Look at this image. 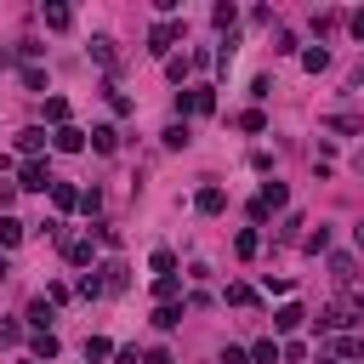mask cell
Wrapping results in <instances>:
<instances>
[{
	"mask_svg": "<svg viewBox=\"0 0 364 364\" xmlns=\"http://www.w3.org/2000/svg\"><path fill=\"white\" fill-rule=\"evenodd\" d=\"M176 324H182V307H171V301L154 307V330H176Z\"/></svg>",
	"mask_w": 364,
	"mask_h": 364,
	"instance_id": "7c38bea8",
	"label": "cell"
},
{
	"mask_svg": "<svg viewBox=\"0 0 364 364\" xmlns=\"http://www.w3.org/2000/svg\"><path fill=\"white\" fill-rule=\"evenodd\" d=\"M23 364H40V358H23Z\"/></svg>",
	"mask_w": 364,
	"mask_h": 364,
	"instance_id": "ee69618b",
	"label": "cell"
},
{
	"mask_svg": "<svg viewBox=\"0 0 364 364\" xmlns=\"http://www.w3.org/2000/svg\"><path fill=\"white\" fill-rule=\"evenodd\" d=\"M256 245H262V239H256V233H250V228H245V233H239V239H233V250H239V256H256Z\"/></svg>",
	"mask_w": 364,
	"mask_h": 364,
	"instance_id": "f546056e",
	"label": "cell"
},
{
	"mask_svg": "<svg viewBox=\"0 0 364 364\" xmlns=\"http://www.w3.org/2000/svg\"><path fill=\"white\" fill-rule=\"evenodd\" d=\"M102 97H108V102H114V114H131V97H125V91H119V85H102Z\"/></svg>",
	"mask_w": 364,
	"mask_h": 364,
	"instance_id": "484cf974",
	"label": "cell"
},
{
	"mask_svg": "<svg viewBox=\"0 0 364 364\" xmlns=\"http://www.w3.org/2000/svg\"><path fill=\"white\" fill-rule=\"evenodd\" d=\"M91 57H97L102 68H119V51H114V40H91Z\"/></svg>",
	"mask_w": 364,
	"mask_h": 364,
	"instance_id": "8fae6325",
	"label": "cell"
},
{
	"mask_svg": "<svg viewBox=\"0 0 364 364\" xmlns=\"http://www.w3.org/2000/svg\"><path fill=\"white\" fill-rule=\"evenodd\" d=\"M284 199H290V188H284V182H262V193H256V205H250V216L262 222V216H267V210H279Z\"/></svg>",
	"mask_w": 364,
	"mask_h": 364,
	"instance_id": "7a4b0ae2",
	"label": "cell"
},
{
	"mask_svg": "<svg viewBox=\"0 0 364 364\" xmlns=\"http://www.w3.org/2000/svg\"><path fill=\"white\" fill-rule=\"evenodd\" d=\"M46 119H51V125H68V102H63V97H46Z\"/></svg>",
	"mask_w": 364,
	"mask_h": 364,
	"instance_id": "ffe728a7",
	"label": "cell"
},
{
	"mask_svg": "<svg viewBox=\"0 0 364 364\" xmlns=\"http://www.w3.org/2000/svg\"><path fill=\"white\" fill-rule=\"evenodd\" d=\"M91 148H97V154H114V148H119V131H114V125H97V131H91Z\"/></svg>",
	"mask_w": 364,
	"mask_h": 364,
	"instance_id": "9c48e42d",
	"label": "cell"
},
{
	"mask_svg": "<svg viewBox=\"0 0 364 364\" xmlns=\"http://www.w3.org/2000/svg\"><path fill=\"white\" fill-rule=\"evenodd\" d=\"M324 125H330V131H347V136H353V131H364V119H358V114H330Z\"/></svg>",
	"mask_w": 364,
	"mask_h": 364,
	"instance_id": "9a60e30c",
	"label": "cell"
},
{
	"mask_svg": "<svg viewBox=\"0 0 364 364\" xmlns=\"http://www.w3.org/2000/svg\"><path fill=\"white\" fill-rule=\"evenodd\" d=\"M23 239V222L17 216H0V245H17Z\"/></svg>",
	"mask_w": 364,
	"mask_h": 364,
	"instance_id": "d4e9b609",
	"label": "cell"
},
{
	"mask_svg": "<svg viewBox=\"0 0 364 364\" xmlns=\"http://www.w3.org/2000/svg\"><path fill=\"white\" fill-rule=\"evenodd\" d=\"M28 324H40V330L51 324V301H46V296H40V301H28Z\"/></svg>",
	"mask_w": 364,
	"mask_h": 364,
	"instance_id": "603a6c76",
	"label": "cell"
},
{
	"mask_svg": "<svg viewBox=\"0 0 364 364\" xmlns=\"http://www.w3.org/2000/svg\"><path fill=\"white\" fill-rule=\"evenodd\" d=\"M17 148H23L28 159H40V148H46V131H23V136H17Z\"/></svg>",
	"mask_w": 364,
	"mask_h": 364,
	"instance_id": "2e32d148",
	"label": "cell"
},
{
	"mask_svg": "<svg viewBox=\"0 0 364 364\" xmlns=\"http://www.w3.org/2000/svg\"><path fill=\"white\" fill-rule=\"evenodd\" d=\"M353 239H358V250H364V222H358V233H353Z\"/></svg>",
	"mask_w": 364,
	"mask_h": 364,
	"instance_id": "ab89813d",
	"label": "cell"
},
{
	"mask_svg": "<svg viewBox=\"0 0 364 364\" xmlns=\"http://www.w3.org/2000/svg\"><path fill=\"white\" fill-rule=\"evenodd\" d=\"M97 358H108V341H102V336H91V341H85V364H97Z\"/></svg>",
	"mask_w": 364,
	"mask_h": 364,
	"instance_id": "1f68e13d",
	"label": "cell"
},
{
	"mask_svg": "<svg viewBox=\"0 0 364 364\" xmlns=\"http://www.w3.org/2000/svg\"><path fill=\"white\" fill-rule=\"evenodd\" d=\"M97 273H102V290H108V296H119V290L131 284V273H125V262H102Z\"/></svg>",
	"mask_w": 364,
	"mask_h": 364,
	"instance_id": "5b68a950",
	"label": "cell"
},
{
	"mask_svg": "<svg viewBox=\"0 0 364 364\" xmlns=\"http://www.w3.org/2000/svg\"><path fill=\"white\" fill-rule=\"evenodd\" d=\"M176 290H182V279H176V273H165V279H154V296H159V301H171Z\"/></svg>",
	"mask_w": 364,
	"mask_h": 364,
	"instance_id": "7402d4cb",
	"label": "cell"
},
{
	"mask_svg": "<svg viewBox=\"0 0 364 364\" xmlns=\"http://www.w3.org/2000/svg\"><path fill=\"white\" fill-rule=\"evenodd\" d=\"M222 364H250V353H239V347H228V353H222Z\"/></svg>",
	"mask_w": 364,
	"mask_h": 364,
	"instance_id": "d590c367",
	"label": "cell"
},
{
	"mask_svg": "<svg viewBox=\"0 0 364 364\" xmlns=\"http://www.w3.org/2000/svg\"><path fill=\"white\" fill-rule=\"evenodd\" d=\"M63 250H68L74 267H91V239H63Z\"/></svg>",
	"mask_w": 364,
	"mask_h": 364,
	"instance_id": "30bf717a",
	"label": "cell"
},
{
	"mask_svg": "<svg viewBox=\"0 0 364 364\" xmlns=\"http://www.w3.org/2000/svg\"><path fill=\"white\" fill-rule=\"evenodd\" d=\"M318 364H336V358H318Z\"/></svg>",
	"mask_w": 364,
	"mask_h": 364,
	"instance_id": "7bdbcfd3",
	"label": "cell"
},
{
	"mask_svg": "<svg viewBox=\"0 0 364 364\" xmlns=\"http://www.w3.org/2000/svg\"><path fill=\"white\" fill-rule=\"evenodd\" d=\"M210 23H216V28H233V23H239V11H233V6H216V11H210Z\"/></svg>",
	"mask_w": 364,
	"mask_h": 364,
	"instance_id": "f1b7e54d",
	"label": "cell"
},
{
	"mask_svg": "<svg viewBox=\"0 0 364 364\" xmlns=\"http://www.w3.org/2000/svg\"><path fill=\"white\" fill-rule=\"evenodd\" d=\"M80 210H85V216H97V210H102V193H97V188H91V193H80Z\"/></svg>",
	"mask_w": 364,
	"mask_h": 364,
	"instance_id": "d6a6232c",
	"label": "cell"
},
{
	"mask_svg": "<svg viewBox=\"0 0 364 364\" xmlns=\"http://www.w3.org/2000/svg\"><path fill=\"white\" fill-rule=\"evenodd\" d=\"M301 318H307V313H301V307H296V301H284V307H279V313H273V330H284V336H290V330H296V324H301Z\"/></svg>",
	"mask_w": 364,
	"mask_h": 364,
	"instance_id": "ba28073f",
	"label": "cell"
},
{
	"mask_svg": "<svg viewBox=\"0 0 364 364\" xmlns=\"http://www.w3.org/2000/svg\"><path fill=\"white\" fill-rule=\"evenodd\" d=\"M176 108H182V114H210V108H216V91H205V85H199V91H182Z\"/></svg>",
	"mask_w": 364,
	"mask_h": 364,
	"instance_id": "277c9868",
	"label": "cell"
},
{
	"mask_svg": "<svg viewBox=\"0 0 364 364\" xmlns=\"http://www.w3.org/2000/svg\"><path fill=\"white\" fill-rule=\"evenodd\" d=\"M301 245H307V250H313V256H318V250H324V245H330V228H318V233H307V239H301Z\"/></svg>",
	"mask_w": 364,
	"mask_h": 364,
	"instance_id": "836d02e7",
	"label": "cell"
},
{
	"mask_svg": "<svg viewBox=\"0 0 364 364\" xmlns=\"http://www.w3.org/2000/svg\"><path fill=\"white\" fill-rule=\"evenodd\" d=\"M0 279H6V256H0Z\"/></svg>",
	"mask_w": 364,
	"mask_h": 364,
	"instance_id": "b9f144b4",
	"label": "cell"
},
{
	"mask_svg": "<svg viewBox=\"0 0 364 364\" xmlns=\"http://www.w3.org/2000/svg\"><path fill=\"white\" fill-rule=\"evenodd\" d=\"M330 273H336V279L347 284V279H353V256H336V262H330Z\"/></svg>",
	"mask_w": 364,
	"mask_h": 364,
	"instance_id": "e575fe53",
	"label": "cell"
},
{
	"mask_svg": "<svg viewBox=\"0 0 364 364\" xmlns=\"http://www.w3.org/2000/svg\"><path fill=\"white\" fill-rule=\"evenodd\" d=\"M17 57H23V51H11V46H0V68H11Z\"/></svg>",
	"mask_w": 364,
	"mask_h": 364,
	"instance_id": "8d00e7d4",
	"label": "cell"
},
{
	"mask_svg": "<svg viewBox=\"0 0 364 364\" xmlns=\"http://www.w3.org/2000/svg\"><path fill=\"white\" fill-rule=\"evenodd\" d=\"M336 358H364V341H358V336H341V341H336Z\"/></svg>",
	"mask_w": 364,
	"mask_h": 364,
	"instance_id": "cb8c5ba5",
	"label": "cell"
},
{
	"mask_svg": "<svg viewBox=\"0 0 364 364\" xmlns=\"http://www.w3.org/2000/svg\"><path fill=\"white\" fill-rule=\"evenodd\" d=\"M353 34H358V40H364V11H353Z\"/></svg>",
	"mask_w": 364,
	"mask_h": 364,
	"instance_id": "f35d334b",
	"label": "cell"
},
{
	"mask_svg": "<svg viewBox=\"0 0 364 364\" xmlns=\"http://www.w3.org/2000/svg\"><path fill=\"white\" fill-rule=\"evenodd\" d=\"M250 364H279V341H273V336L256 341V347H250Z\"/></svg>",
	"mask_w": 364,
	"mask_h": 364,
	"instance_id": "4fadbf2b",
	"label": "cell"
},
{
	"mask_svg": "<svg viewBox=\"0 0 364 364\" xmlns=\"http://www.w3.org/2000/svg\"><path fill=\"white\" fill-rule=\"evenodd\" d=\"M301 68H313V74H324V68H330V51H324V46H313V51H301Z\"/></svg>",
	"mask_w": 364,
	"mask_h": 364,
	"instance_id": "5bb4252c",
	"label": "cell"
},
{
	"mask_svg": "<svg viewBox=\"0 0 364 364\" xmlns=\"http://www.w3.org/2000/svg\"><path fill=\"white\" fill-rule=\"evenodd\" d=\"M80 296H85V301H97V296H108V290H102V273H85V279H80Z\"/></svg>",
	"mask_w": 364,
	"mask_h": 364,
	"instance_id": "44dd1931",
	"label": "cell"
},
{
	"mask_svg": "<svg viewBox=\"0 0 364 364\" xmlns=\"http://www.w3.org/2000/svg\"><path fill=\"white\" fill-rule=\"evenodd\" d=\"M142 364H171V353H165V347H154V353H148Z\"/></svg>",
	"mask_w": 364,
	"mask_h": 364,
	"instance_id": "74e56055",
	"label": "cell"
},
{
	"mask_svg": "<svg viewBox=\"0 0 364 364\" xmlns=\"http://www.w3.org/2000/svg\"><path fill=\"white\" fill-rule=\"evenodd\" d=\"M228 301H233V307H250L256 290H250V284H228Z\"/></svg>",
	"mask_w": 364,
	"mask_h": 364,
	"instance_id": "83f0119b",
	"label": "cell"
},
{
	"mask_svg": "<svg viewBox=\"0 0 364 364\" xmlns=\"http://www.w3.org/2000/svg\"><path fill=\"white\" fill-rule=\"evenodd\" d=\"M176 40H182V23H176V17H165V23H154V28H148V51H154V57H165Z\"/></svg>",
	"mask_w": 364,
	"mask_h": 364,
	"instance_id": "6da1fadb",
	"label": "cell"
},
{
	"mask_svg": "<svg viewBox=\"0 0 364 364\" xmlns=\"http://www.w3.org/2000/svg\"><path fill=\"white\" fill-rule=\"evenodd\" d=\"M51 199H57V210H74V205H80V193H74L68 182H51Z\"/></svg>",
	"mask_w": 364,
	"mask_h": 364,
	"instance_id": "e0dca14e",
	"label": "cell"
},
{
	"mask_svg": "<svg viewBox=\"0 0 364 364\" xmlns=\"http://www.w3.org/2000/svg\"><path fill=\"white\" fill-rule=\"evenodd\" d=\"M17 188H28V193H46V188H51V171H46V159H28Z\"/></svg>",
	"mask_w": 364,
	"mask_h": 364,
	"instance_id": "3957f363",
	"label": "cell"
},
{
	"mask_svg": "<svg viewBox=\"0 0 364 364\" xmlns=\"http://www.w3.org/2000/svg\"><path fill=\"white\" fill-rule=\"evenodd\" d=\"M34 358H40V364H46V358H57V336H51V330H40V336H34Z\"/></svg>",
	"mask_w": 364,
	"mask_h": 364,
	"instance_id": "ac0fdd59",
	"label": "cell"
},
{
	"mask_svg": "<svg viewBox=\"0 0 364 364\" xmlns=\"http://www.w3.org/2000/svg\"><path fill=\"white\" fill-rule=\"evenodd\" d=\"M193 205H199V210H205V216H216V210H222V205H228V193H222V188H216V182H210V188H199V199H193Z\"/></svg>",
	"mask_w": 364,
	"mask_h": 364,
	"instance_id": "52a82bcc",
	"label": "cell"
},
{
	"mask_svg": "<svg viewBox=\"0 0 364 364\" xmlns=\"http://www.w3.org/2000/svg\"><path fill=\"white\" fill-rule=\"evenodd\" d=\"M51 142H57L63 154H80V148H85V131H80V125H57V131H51Z\"/></svg>",
	"mask_w": 364,
	"mask_h": 364,
	"instance_id": "8992f818",
	"label": "cell"
},
{
	"mask_svg": "<svg viewBox=\"0 0 364 364\" xmlns=\"http://www.w3.org/2000/svg\"><path fill=\"white\" fill-rule=\"evenodd\" d=\"M68 23H74L68 6H46V28H68Z\"/></svg>",
	"mask_w": 364,
	"mask_h": 364,
	"instance_id": "d6986e66",
	"label": "cell"
},
{
	"mask_svg": "<svg viewBox=\"0 0 364 364\" xmlns=\"http://www.w3.org/2000/svg\"><path fill=\"white\" fill-rule=\"evenodd\" d=\"M353 165H358V176H364V148H358V159H353Z\"/></svg>",
	"mask_w": 364,
	"mask_h": 364,
	"instance_id": "60d3db41",
	"label": "cell"
},
{
	"mask_svg": "<svg viewBox=\"0 0 364 364\" xmlns=\"http://www.w3.org/2000/svg\"><path fill=\"white\" fill-rule=\"evenodd\" d=\"M165 148H188V125H182V119L165 125Z\"/></svg>",
	"mask_w": 364,
	"mask_h": 364,
	"instance_id": "4316f807",
	"label": "cell"
},
{
	"mask_svg": "<svg viewBox=\"0 0 364 364\" xmlns=\"http://www.w3.org/2000/svg\"><path fill=\"white\" fill-rule=\"evenodd\" d=\"M154 273H159V279L176 273V256H171V250H154Z\"/></svg>",
	"mask_w": 364,
	"mask_h": 364,
	"instance_id": "4dcf8cb0",
	"label": "cell"
}]
</instances>
